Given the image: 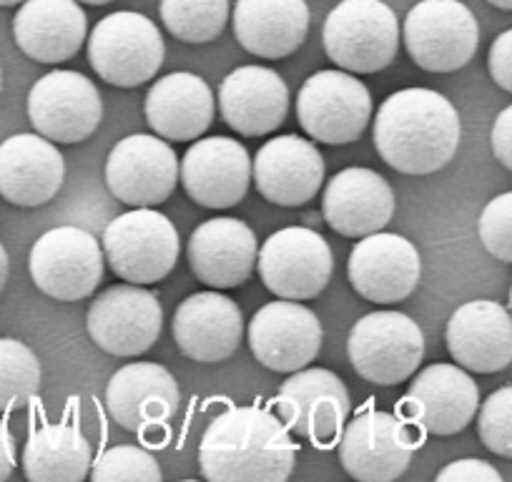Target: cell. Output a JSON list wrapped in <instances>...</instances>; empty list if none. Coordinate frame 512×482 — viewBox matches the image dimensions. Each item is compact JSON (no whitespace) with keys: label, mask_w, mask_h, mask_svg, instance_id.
Listing matches in <instances>:
<instances>
[{"label":"cell","mask_w":512,"mask_h":482,"mask_svg":"<svg viewBox=\"0 0 512 482\" xmlns=\"http://www.w3.org/2000/svg\"><path fill=\"white\" fill-rule=\"evenodd\" d=\"M256 269L264 287L279 299H314L332 279V249L322 234L307 226H287L259 249Z\"/></svg>","instance_id":"7c38bea8"},{"label":"cell","mask_w":512,"mask_h":482,"mask_svg":"<svg viewBox=\"0 0 512 482\" xmlns=\"http://www.w3.org/2000/svg\"><path fill=\"white\" fill-rule=\"evenodd\" d=\"M487 68H490V76L502 91L512 93V28L510 31L500 33V36L492 41L490 56H487Z\"/></svg>","instance_id":"74e56055"},{"label":"cell","mask_w":512,"mask_h":482,"mask_svg":"<svg viewBox=\"0 0 512 482\" xmlns=\"http://www.w3.org/2000/svg\"><path fill=\"white\" fill-rule=\"evenodd\" d=\"M352 400L342 377L322 367H302L282 382L277 415L289 432L329 450L342 437Z\"/></svg>","instance_id":"30bf717a"},{"label":"cell","mask_w":512,"mask_h":482,"mask_svg":"<svg viewBox=\"0 0 512 482\" xmlns=\"http://www.w3.org/2000/svg\"><path fill=\"white\" fill-rule=\"evenodd\" d=\"M329 61L349 73H379L395 63L400 51V23L382 0H339L322 31Z\"/></svg>","instance_id":"3957f363"},{"label":"cell","mask_w":512,"mask_h":482,"mask_svg":"<svg viewBox=\"0 0 512 482\" xmlns=\"http://www.w3.org/2000/svg\"><path fill=\"white\" fill-rule=\"evenodd\" d=\"M490 6L500 8V11H512V0H487Z\"/></svg>","instance_id":"b9f144b4"},{"label":"cell","mask_w":512,"mask_h":482,"mask_svg":"<svg viewBox=\"0 0 512 482\" xmlns=\"http://www.w3.org/2000/svg\"><path fill=\"white\" fill-rule=\"evenodd\" d=\"M93 482H121V480H139V482H159L161 467L151 452L141 450L136 445H118L108 447L98 462L91 467Z\"/></svg>","instance_id":"836d02e7"},{"label":"cell","mask_w":512,"mask_h":482,"mask_svg":"<svg viewBox=\"0 0 512 482\" xmlns=\"http://www.w3.org/2000/svg\"><path fill=\"white\" fill-rule=\"evenodd\" d=\"M8 272H11V262H8V252L6 247L0 244V292H3V287H6L8 282Z\"/></svg>","instance_id":"60d3db41"},{"label":"cell","mask_w":512,"mask_h":482,"mask_svg":"<svg viewBox=\"0 0 512 482\" xmlns=\"http://www.w3.org/2000/svg\"><path fill=\"white\" fill-rule=\"evenodd\" d=\"M297 118L304 134L314 141L329 146L354 144L372 118V96L357 76L319 71L299 91Z\"/></svg>","instance_id":"8fae6325"},{"label":"cell","mask_w":512,"mask_h":482,"mask_svg":"<svg viewBox=\"0 0 512 482\" xmlns=\"http://www.w3.org/2000/svg\"><path fill=\"white\" fill-rule=\"evenodd\" d=\"M234 36L259 58H287L309 33L307 0H236Z\"/></svg>","instance_id":"f1b7e54d"},{"label":"cell","mask_w":512,"mask_h":482,"mask_svg":"<svg viewBox=\"0 0 512 482\" xmlns=\"http://www.w3.org/2000/svg\"><path fill=\"white\" fill-rule=\"evenodd\" d=\"M186 257L194 277L206 287H241L256 267V234L241 219H209L191 231Z\"/></svg>","instance_id":"cb8c5ba5"},{"label":"cell","mask_w":512,"mask_h":482,"mask_svg":"<svg viewBox=\"0 0 512 482\" xmlns=\"http://www.w3.org/2000/svg\"><path fill=\"white\" fill-rule=\"evenodd\" d=\"M420 445V427L400 415L364 407L344 425L339 462L359 482H392L405 475Z\"/></svg>","instance_id":"5b68a950"},{"label":"cell","mask_w":512,"mask_h":482,"mask_svg":"<svg viewBox=\"0 0 512 482\" xmlns=\"http://www.w3.org/2000/svg\"><path fill=\"white\" fill-rule=\"evenodd\" d=\"M164 309L156 294L139 284H116L88 307L86 329L96 347L113 357H139L161 337Z\"/></svg>","instance_id":"5bb4252c"},{"label":"cell","mask_w":512,"mask_h":482,"mask_svg":"<svg viewBox=\"0 0 512 482\" xmlns=\"http://www.w3.org/2000/svg\"><path fill=\"white\" fill-rule=\"evenodd\" d=\"M490 144L495 159L500 161L505 169L512 171V106L502 108V111L497 113L495 124H492Z\"/></svg>","instance_id":"f35d334b"},{"label":"cell","mask_w":512,"mask_h":482,"mask_svg":"<svg viewBox=\"0 0 512 482\" xmlns=\"http://www.w3.org/2000/svg\"><path fill=\"white\" fill-rule=\"evenodd\" d=\"M297 465V442L262 407H226L199 445L201 475L211 482H284Z\"/></svg>","instance_id":"6da1fadb"},{"label":"cell","mask_w":512,"mask_h":482,"mask_svg":"<svg viewBox=\"0 0 512 482\" xmlns=\"http://www.w3.org/2000/svg\"><path fill=\"white\" fill-rule=\"evenodd\" d=\"M0 86H3V71H0Z\"/></svg>","instance_id":"bcb514c9"},{"label":"cell","mask_w":512,"mask_h":482,"mask_svg":"<svg viewBox=\"0 0 512 482\" xmlns=\"http://www.w3.org/2000/svg\"><path fill=\"white\" fill-rule=\"evenodd\" d=\"M103 267V247L81 226H56L46 231L28 257L33 284L58 302L91 297L101 284Z\"/></svg>","instance_id":"9c48e42d"},{"label":"cell","mask_w":512,"mask_h":482,"mask_svg":"<svg viewBox=\"0 0 512 482\" xmlns=\"http://www.w3.org/2000/svg\"><path fill=\"white\" fill-rule=\"evenodd\" d=\"M510 314H512V289H510Z\"/></svg>","instance_id":"f6af8a7d"},{"label":"cell","mask_w":512,"mask_h":482,"mask_svg":"<svg viewBox=\"0 0 512 482\" xmlns=\"http://www.w3.org/2000/svg\"><path fill=\"white\" fill-rule=\"evenodd\" d=\"M176 151L159 136L134 134L118 141L106 159V186L128 206H159L179 184Z\"/></svg>","instance_id":"e0dca14e"},{"label":"cell","mask_w":512,"mask_h":482,"mask_svg":"<svg viewBox=\"0 0 512 482\" xmlns=\"http://www.w3.org/2000/svg\"><path fill=\"white\" fill-rule=\"evenodd\" d=\"M447 352L457 365L492 375L512 365V314L492 299H475L452 312L445 329Z\"/></svg>","instance_id":"7402d4cb"},{"label":"cell","mask_w":512,"mask_h":482,"mask_svg":"<svg viewBox=\"0 0 512 482\" xmlns=\"http://www.w3.org/2000/svg\"><path fill=\"white\" fill-rule=\"evenodd\" d=\"M251 179L269 204L304 206L322 189L324 159L312 141L284 134L256 151Z\"/></svg>","instance_id":"44dd1931"},{"label":"cell","mask_w":512,"mask_h":482,"mask_svg":"<svg viewBox=\"0 0 512 482\" xmlns=\"http://www.w3.org/2000/svg\"><path fill=\"white\" fill-rule=\"evenodd\" d=\"M219 111L236 134L267 136L287 118L289 88L272 68L241 66L221 81Z\"/></svg>","instance_id":"484cf974"},{"label":"cell","mask_w":512,"mask_h":482,"mask_svg":"<svg viewBox=\"0 0 512 482\" xmlns=\"http://www.w3.org/2000/svg\"><path fill=\"white\" fill-rule=\"evenodd\" d=\"M347 274L359 297L377 304H395L415 292L422 259L415 244L405 236L374 231L352 247Z\"/></svg>","instance_id":"d6986e66"},{"label":"cell","mask_w":512,"mask_h":482,"mask_svg":"<svg viewBox=\"0 0 512 482\" xmlns=\"http://www.w3.org/2000/svg\"><path fill=\"white\" fill-rule=\"evenodd\" d=\"M322 214L332 231L362 239L390 224L395 216V191L377 171L352 166L329 179Z\"/></svg>","instance_id":"d4e9b609"},{"label":"cell","mask_w":512,"mask_h":482,"mask_svg":"<svg viewBox=\"0 0 512 482\" xmlns=\"http://www.w3.org/2000/svg\"><path fill=\"white\" fill-rule=\"evenodd\" d=\"M171 332L181 354L201 365H216L239 349L244 317L226 294L196 292L176 307Z\"/></svg>","instance_id":"603a6c76"},{"label":"cell","mask_w":512,"mask_h":482,"mask_svg":"<svg viewBox=\"0 0 512 482\" xmlns=\"http://www.w3.org/2000/svg\"><path fill=\"white\" fill-rule=\"evenodd\" d=\"M166 31L184 43H211L224 33L229 0H161Z\"/></svg>","instance_id":"1f68e13d"},{"label":"cell","mask_w":512,"mask_h":482,"mask_svg":"<svg viewBox=\"0 0 512 482\" xmlns=\"http://www.w3.org/2000/svg\"><path fill=\"white\" fill-rule=\"evenodd\" d=\"M462 126L457 108L430 88H402L379 106L374 149L400 174L427 176L457 154Z\"/></svg>","instance_id":"7a4b0ae2"},{"label":"cell","mask_w":512,"mask_h":482,"mask_svg":"<svg viewBox=\"0 0 512 482\" xmlns=\"http://www.w3.org/2000/svg\"><path fill=\"white\" fill-rule=\"evenodd\" d=\"M41 390V362L28 344L0 337V412L26 407Z\"/></svg>","instance_id":"d6a6232c"},{"label":"cell","mask_w":512,"mask_h":482,"mask_svg":"<svg viewBox=\"0 0 512 482\" xmlns=\"http://www.w3.org/2000/svg\"><path fill=\"white\" fill-rule=\"evenodd\" d=\"M181 402L179 385L166 367L156 362L126 365L108 380L106 410L118 427L144 440H164L169 422Z\"/></svg>","instance_id":"4fadbf2b"},{"label":"cell","mask_w":512,"mask_h":482,"mask_svg":"<svg viewBox=\"0 0 512 482\" xmlns=\"http://www.w3.org/2000/svg\"><path fill=\"white\" fill-rule=\"evenodd\" d=\"M164 38L154 21L134 11H118L96 23L88 38V61L101 81L136 88L151 81L164 63Z\"/></svg>","instance_id":"52a82bcc"},{"label":"cell","mask_w":512,"mask_h":482,"mask_svg":"<svg viewBox=\"0 0 512 482\" xmlns=\"http://www.w3.org/2000/svg\"><path fill=\"white\" fill-rule=\"evenodd\" d=\"M480 407V387L460 365L425 367L407 395L400 400L397 415L420 427L427 435L450 437L465 430Z\"/></svg>","instance_id":"2e32d148"},{"label":"cell","mask_w":512,"mask_h":482,"mask_svg":"<svg viewBox=\"0 0 512 482\" xmlns=\"http://www.w3.org/2000/svg\"><path fill=\"white\" fill-rule=\"evenodd\" d=\"M402 41L422 71L452 73L475 56L480 26L460 0H420L407 13Z\"/></svg>","instance_id":"ba28073f"},{"label":"cell","mask_w":512,"mask_h":482,"mask_svg":"<svg viewBox=\"0 0 512 482\" xmlns=\"http://www.w3.org/2000/svg\"><path fill=\"white\" fill-rule=\"evenodd\" d=\"M249 349L272 372H292L312 365L322 349V322L294 299L262 307L249 322Z\"/></svg>","instance_id":"ac0fdd59"},{"label":"cell","mask_w":512,"mask_h":482,"mask_svg":"<svg viewBox=\"0 0 512 482\" xmlns=\"http://www.w3.org/2000/svg\"><path fill=\"white\" fill-rule=\"evenodd\" d=\"M78 3H88V6H106L111 0H78Z\"/></svg>","instance_id":"7bdbcfd3"},{"label":"cell","mask_w":512,"mask_h":482,"mask_svg":"<svg viewBox=\"0 0 512 482\" xmlns=\"http://www.w3.org/2000/svg\"><path fill=\"white\" fill-rule=\"evenodd\" d=\"M179 179L191 201L204 209H231L251 186L249 151L229 136H209L189 146Z\"/></svg>","instance_id":"ffe728a7"},{"label":"cell","mask_w":512,"mask_h":482,"mask_svg":"<svg viewBox=\"0 0 512 482\" xmlns=\"http://www.w3.org/2000/svg\"><path fill=\"white\" fill-rule=\"evenodd\" d=\"M144 111L161 139L196 141L214 121V93L194 73H169L149 88Z\"/></svg>","instance_id":"f546056e"},{"label":"cell","mask_w":512,"mask_h":482,"mask_svg":"<svg viewBox=\"0 0 512 482\" xmlns=\"http://www.w3.org/2000/svg\"><path fill=\"white\" fill-rule=\"evenodd\" d=\"M16 470V447H13V437L8 427L0 422V482L8 480Z\"/></svg>","instance_id":"ab89813d"},{"label":"cell","mask_w":512,"mask_h":482,"mask_svg":"<svg viewBox=\"0 0 512 482\" xmlns=\"http://www.w3.org/2000/svg\"><path fill=\"white\" fill-rule=\"evenodd\" d=\"M103 101L96 83L76 71H51L28 93V118L33 129L58 144L86 141L98 129Z\"/></svg>","instance_id":"9a60e30c"},{"label":"cell","mask_w":512,"mask_h":482,"mask_svg":"<svg viewBox=\"0 0 512 482\" xmlns=\"http://www.w3.org/2000/svg\"><path fill=\"white\" fill-rule=\"evenodd\" d=\"M13 38L38 63H63L86 41V13L78 0H23L13 18Z\"/></svg>","instance_id":"83f0119b"},{"label":"cell","mask_w":512,"mask_h":482,"mask_svg":"<svg viewBox=\"0 0 512 482\" xmlns=\"http://www.w3.org/2000/svg\"><path fill=\"white\" fill-rule=\"evenodd\" d=\"M354 372L377 387H395L410 380L425 357L420 324L402 312L364 314L347 339Z\"/></svg>","instance_id":"8992f818"},{"label":"cell","mask_w":512,"mask_h":482,"mask_svg":"<svg viewBox=\"0 0 512 482\" xmlns=\"http://www.w3.org/2000/svg\"><path fill=\"white\" fill-rule=\"evenodd\" d=\"M91 465V445L71 422L41 425L31 432L23 450V472L31 482H81Z\"/></svg>","instance_id":"4dcf8cb0"},{"label":"cell","mask_w":512,"mask_h":482,"mask_svg":"<svg viewBox=\"0 0 512 482\" xmlns=\"http://www.w3.org/2000/svg\"><path fill=\"white\" fill-rule=\"evenodd\" d=\"M477 432L487 450L512 460V387L495 390L482 402Z\"/></svg>","instance_id":"e575fe53"},{"label":"cell","mask_w":512,"mask_h":482,"mask_svg":"<svg viewBox=\"0 0 512 482\" xmlns=\"http://www.w3.org/2000/svg\"><path fill=\"white\" fill-rule=\"evenodd\" d=\"M502 475L485 460H455L437 472V482H500Z\"/></svg>","instance_id":"8d00e7d4"},{"label":"cell","mask_w":512,"mask_h":482,"mask_svg":"<svg viewBox=\"0 0 512 482\" xmlns=\"http://www.w3.org/2000/svg\"><path fill=\"white\" fill-rule=\"evenodd\" d=\"M101 247L111 272L123 282L156 284L174 272L181 239L169 216L151 206H136L108 221Z\"/></svg>","instance_id":"277c9868"},{"label":"cell","mask_w":512,"mask_h":482,"mask_svg":"<svg viewBox=\"0 0 512 482\" xmlns=\"http://www.w3.org/2000/svg\"><path fill=\"white\" fill-rule=\"evenodd\" d=\"M18 3H23V0H0V8H11L18 6Z\"/></svg>","instance_id":"ee69618b"},{"label":"cell","mask_w":512,"mask_h":482,"mask_svg":"<svg viewBox=\"0 0 512 482\" xmlns=\"http://www.w3.org/2000/svg\"><path fill=\"white\" fill-rule=\"evenodd\" d=\"M63 154L51 139L16 134L0 144V196L13 206H43L61 191Z\"/></svg>","instance_id":"4316f807"},{"label":"cell","mask_w":512,"mask_h":482,"mask_svg":"<svg viewBox=\"0 0 512 482\" xmlns=\"http://www.w3.org/2000/svg\"><path fill=\"white\" fill-rule=\"evenodd\" d=\"M477 234L487 254L512 264V191L487 201L477 221Z\"/></svg>","instance_id":"d590c367"}]
</instances>
